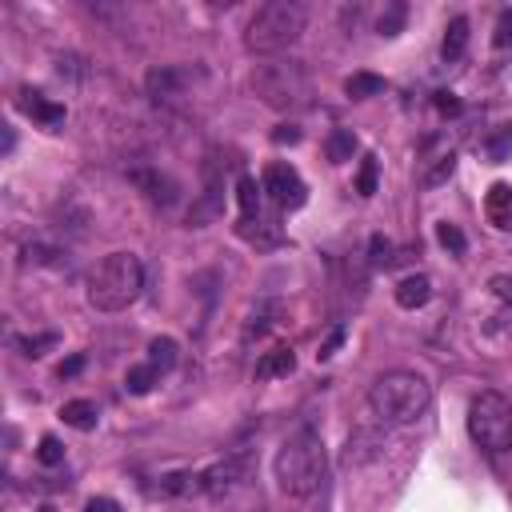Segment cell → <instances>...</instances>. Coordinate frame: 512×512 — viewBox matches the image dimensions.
<instances>
[{
  "label": "cell",
  "mask_w": 512,
  "mask_h": 512,
  "mask_svg": "<svg viewBox=\"0 0 512 512\" xmlns=\"http://www.w3.org/2000/svg\"><path fill=\"white\" fill-rule=\"evenodd\" d=\"M160 380V372L144 360V364H132L128 372H124V388L132 392V396H144V392H152V384Z\"/></svg>",
  "instance_id": "cell-25"
},
{
  "label": "cell",
  "mask_w": 512,
  "mask_h": 512,
  "mask_svg": "<svg viewBox=\"0 0 512 512\" xmlns=\"http://www.w3.org/2000/svg\"><path fill=\"white\" fill-rule=\"evenodd\" d=\"M56 256L60 252L48 248V244H24V264H60Z\"/></svg>",
  "instance_id": "cell-32"
},
{
  "label": "cell",
  "mask_w": 512,
  "mask_h": 512,
  "mask_svg": "<svg viewBox=\"0 0 512 512\" xmlns=\"http://www.w3.org/2000/svg\"><path fill=\"white\" fill-rule=\"evenodd\" d=\"M128 180H132L156 208H172V204L180 200V184H176L168 172H160V168H148V164L128 168Z\"/></svg>",
  "instance_id": "cell-10"
},
{
  "label": "cell",
  "mask_w": 512,
  "mask_h": 512,
  "mask_svg": "<svg viewBox=\"0 0 512 512\" xmlns=\"http://www.w3.org/2000/svg\"><path fill=\"white\" fill-rule=\"evenodd\" d=\"M436 108H440V112H460V100H456L452 92H436Z\"/></svg>",
  "instance_id": "cell-38"
},
{
  "label": "cell",
  "mask_w": 512,
  "mask_h": 512,
  "mask_svg": "<svg viewBox=\"0 0 512 512\" xmlns=\"http://www.w3.org/2000/svg\"><path fill=\"white\" fill-rule=\"evenodd\" d=\"M60 420L68 424V428H76V432H92L96 428V420H100V408H96V400H64L60 404Z\"/></svg>",
  "instance_id": "cell-19"
},
{
  "label": "cell",
  "mask_w": 512,
  "mask_h": 512,
  "mask_svg": "<svg viewBox=\"0 0 512 512\" xmlns=\"http://www.w3.org/2000/svg\"><path fill=\"white\" fill-rule=\"evenodd\" d=\"M220 212H224V184H220V176H216V172H208L200 200L188 208V228H204V224H208V220H216Z\"/></svg>",
  "instance_id": "cell-12"
},
{
  "label": "cell",
  "mask_w": 512,
  "mask_h": 512,
  "mask_svg": "<svg viewBox=\"0 0 512 512\" xmlns=\"http://www.w3.org/2000/svg\"><path fill=\"white\" fill-rule=\"evenodd\" d=\"M84 512H120V504H116L112 496H92V500L84 504Z\"/></svg>",
  "instance_id": "cell-35"
},
{
  "label": "cell",
  "mask_w": 512,
  "mask_h": 512,
  "mask_svg": "<svg viewBox=\"0 0 512 512\" xmlns=\"http://www.w3.org/2000/svg\"><path fill=\"white\" fill-rule=\"evenodd\" d=\"M352 152H356V136L348 128H336L328 136V160L332 164H344V160H352Z\"/></svg>",
  "instance_id": "cell-26"
},
{
  "label": "cell",
  "mask_w": 512,
  "mask_h": 512,
  "mask_svg": "<svg viewBox=\"0 0 512 512\" xmlns=\"http://www.w3.org/2000/svg\"><path fill=\"white\" fill-rule=\"evenodd\" d=\"M260 184L252 176H240L236 180V200H240V220H256L260 216Z\"/></svg>",
  "instance_id": "cell-22"
},
{
  "label": "cell",
  "mask_w": 512,
  "mask_h": 512,
  "mask_svg": "<svg viewBox=\"0 0 512 512\" xmlns=\"http://www.w3.org/2000/svg\"><path fill=\"white\" fill-rule=\"evenodd\" d=\"M36 460H40V464H60V460H64L60 440H56V436H44V440H40V448H36Z\"/></svg>",
  "instance_id": "cell-33"
},
{
  "label": "cell",
  "mask_w": 512,
  "mask_h": 512,
  "mask_svg": "<svg viewBox=\"0 0 512 512\" xmlns=\"http://www.w3.org/2000/svg\"><path fill=\"white\" fill-rule=\"evenodd\" d=\"M488 300H492V320L500 328H512V276H492L488 280Z\"/></svg>",
  "instance_id": "cell-17"
},
{
  "label": "cell",
  "mask_w": 512,
  "mask_h": 512,
  "mask_svg": "<svg viewBox=\"0 0 512 512\" xmlns=\"http://www.w3.org/2000/svg\"><path fill=\"white\" fill-rule=\"evenodd\" d=\"M252 92L272 112H296L312 100V72L296 56H272L252 68Z\"/></svg>",
  "instance_id": "cell-4"
},
{
  "label": "cell",
  "mask_w": 512,
  "mask_h": 512,
  "mask_svg": "<svg viewBox=\"0 0 512 512\" xmlns=\"http://www.w3.org/2000/svg\"><path fill=\"white\" fill-rule=\"evenodd\" d=\"M356 192H360V196H372V192H376V156H372V152L360 160V172H356Z\"/></svg>",
  "instance_id": "cell-30"
},
{
  "label": "cell",
  "mask_w": 512,
  "mask_h": 512,
  "mask_svg": "<svg viewBox=\"0 0 512 512\" xmlns=\"http://www.w3.org/2000/svg\"><path fill=\"white\" fill-rule=\"evenodd\" d=\"M344 92H348V100H368V96H380L384 92V80L372 76V72H352L344 80Z\"/></svg>",
  "instance_id": "cell-23"
},
{
  "label": "cell",
  "mask_w": 512,
  "mask_h": 512,
  "mask_svg": "<svg viewBox=\"0 0 512 512\" xmlns=\"http://www.w3.org/2000/svg\"><path fill=\"white\" fill-rule=\"evenodd\" d=\"M244 476H248V452H232V456L208 464L204 472H196V492L220 500V496H228L232 488H240Z\"/></svg>",
  "instance_id": "cell-8"
},
{
  "label": "cell",
  "mask_w": 512,
  "mask_h": 512,
  "mask_svg": "<svg viewBox=\"0 0 512 512\" xmlns=\"http://www.w3.org/2000/svg\"><path fill=\"white\" fill-rule=\"evenodd\" d=\"M476 148H480V156H484L488 164H504V160H512V124H496V128H488V132L476 140Z\"/></svg>",
  "instance_id": "cell-14"
},
{
  "label": "cell",
  "mask_w": 512,
  "mask_h": 512,
  "mask_svg": "<svg viewBox=\"0 0 512 512\" xmlns=\"http://www.w3.org/2000/svg\"><path fill=\"white\" fill-rule=\"evenodd\" d=\"M436 240L452 252V256H464V248H468V240H464V232L456 228V224H448V220H440L436 224Z\"/></svg>",
  "instance_id": "cell-28"
},
{
  "label": "cell",
  "mask_w": 512,
  "mask_h": 512,
  "mask_svg": "<svg viewBox=\"0 0 512 512\" xmlns=\"http://www.w3.org/2000/svg\"><path fill=\"white\" fill-rule=\"evenodd\" d=\"M80 368H84V356H72V360H64V364H60V368H56V376H60V380H64V376H76V372H80Z\"/></svg>",
  "instance_id": "cell-39"
},
{
  "label": "cell",
  "mask_w": 512,
  "mask_h": 512,
  "mask_svg": "<svg viewBox=\"0 0 512 512\" xmlns=\"http://www.w3.org/2000/svg\"><path fill=\"white\" fill-rule=\"evenodd\" d=\"M464 48H468V16H452L448 28H444V40H440V56H444V64L460 60Z\"/></svg>",
  "instance_id": "cell-20"
},
{
  "label": "cell",
  "mask_w": 512,
  "mask_h": 512,
  "mask_svg": "<svg viewBox=\"0 0 512 512\" xmlns=\"http://www.w3.org/2000/svg\"><path fill=\"white\" fill-rule=\"evenodd\" d=\"M204 72L192 64H160V68H152L148 76H144V88H148V96L152 100H160V104H168V100H180L188 88H192V80H200Z\"/></svg>",
  "instance_id": "cell-9"
},
{
  "label": "cell",
  "mask_w": 512,
  "mask_h": 512,
  "mask_svg": "<svg viewBox=\"0 0 512 512\" xmlns=\"http://www.w3.org/2000/svg\"><path fill=\"white\" fill-rule=\"evenodd\" d=\"M144 292V264L136 252H108L88 280V304L96 312H124Z\"/></svg>",
  "instance_id": "cell-5"
},
{
  "label": "cell",
  "mask_w": 512,
  "mask_h": 512,
  "mask_svg": "<svg viewBox=\"0 0 512 512\" xmlns=\"http://www.w3.org/2000/svg\"><path fill=\"white\" fill-rule=\"evenodd\" d=\"M16 104H20V112L28 116V120H36L40 128H60L64 124V104H56V100H48L44 92H36V88H20V96H16Z\"/></svg>",
  "instance_id": "cell-11"
},
{
  "label": "cell",
  "mask_w": 512,
  "mask_h": 512,
  "mask_svg": "<svg viewBox=\"0 0 512 512\" xmlns=\"http://www.w3.org/2000/svg\"><path fill=\"white\" fill-rule=\"evenodd\" d=\"M340 340H344V328H336V332H332V336L320 344V352H316V356H320V360H328V356L336 352V344H340Z\"/></svg>",
  "instance_id": "cell-37"
},
{
  "label": "cell",
  "mask_w": 512,
  "mask_h": 512,
  "mask_svg": "<svg viewBox=\"0 0 512 512\" xmlns=\"http://www.w3.org/2000/svg\"><path fill=\"white\" fill-rule=\"evenodd\" d=\"M452 172H456V152H452V148L428 152V156L420 160V184H424V188H436V184H444Z\"/></svg>",
  "instance_id": "cell-15"
},
{
  "label": "cell",
  "mask_w": 512,
  "mask_h": 512,
  "mask_svg": "<svg viewBox=\"0 0 512 512\" xmlns=\"http://www.w3.org/2000/svg\"><path fill=\"white\" fill-rule=\"evenodd\" d=\"M368 256H372V268H392L400 256H396V244L388 236H372L368 240Z\"/></svg>",
  "instance_id": "cell-27"
},
{
  "label": "cell",
  "mask_w": 512,
  "mask_h": 512,
  "mask_svg": "<svg viewBox=\"0 0 512 512\" xmlns=\"http://www.w3.org/2000/svg\"><path fill=\"white\" fill-rule=\"evenodd\" d=\"M304 24H308V8L296 4V0H268L252 12L248 28H244V48L256 52V56H280L288 52L300 36H304Z\"/></svg>",
  "instance_id": "cell-3"
},
{
  "label": "cell",
  "mask_w": 512,
  "mask_h": 512,
  "mask_svg": "<svg viewBox=\"0 0 512 512\" xmlns=\"http://www.w3.org/2000/svg\"><path fill=\"white\" fill-rule=\"evenodd\" d=\"M396 304L400 308H408V312H416V308H424L428 300H432V280L424 276V272H412V276H404L400 284H396Z\"/></svg>",
  "instance_id": "cell-13"
},
{
  "label": "cell",
  "mask_w": 512,
  "mask_h": 512,
  "mask_svg": "<svg viewBox=\"0 0 512 512\" xmlns=\"http://www.w3.org/2000/svg\"><path fill=\"white\" fill-rule=\"evenodd\" d=\"M52 344H56V332H40V336H28V340H20L24 356H44V348H52Z\"/></svg>",
  "instance_id": "cell-34"
},
{
  "label": "cell",
  "mask_w": 512,
  "mask_h": 512,
  "mask_svg": "<svg viewBox=\"0 0 512 512\" xmlns=\"http://www.w3.org/2000/svg\"><path fill=\"white\" fill-rule=\"evenodd\" d=\"M380 448H384V440L376 432H352L344 444V464H364V460L380 456Z\"/></svg>",
  "instance_id": "cell-21"
},
{
  "label": "cell",
  "mask_w": 512,
  "mask_h": 512,
  "mask_svg": "<svg viewBox=\"0 0 512 512\" xmlns=\"http://www.w3.org/2000/svg\"><path fill=\"white\" fill-rule=\"evenodd\" d=\"M484 212L492 220V228H512V184H492L484 196Z\"/></svg>",
  "instance_id": "cell-16"
},
{
  "label": "cell",
  "mask_w": 512,
  "mask_h": 512,
  "mask_svg": "<svg viewBox=\"0 0 512 512\" xmlns=\"http://www.w3.org/2000/svg\"><path fill=\"white\" fill-rule=\"evenodd\" d=\"M272 472H276L280 492H288V496H312V492L324 484V472H328L324 440H320L312 428L292 432V436L276 448Z\"/></svg>",
  "instance_id": "cell-2"
},
{
  "label": "cell",
  "mask_w": 512,
  "mask_h": 512,
  "mask_svg": "<svg viewBox=\"0 0 512 512\" xmlns=\"http://www.w3.org/2000/svg\"><path fill=\"white\" fill-rule=\"evenodd\" d=\"M432 404V384L412 368H392L376 376L368 388V408L384 428H408L416 424Z\"/></svg>",
  "instance_id": "cell-1"
},
{
  "label": "cell",
  "mask_w": 512,
  "mask_h": 512,
  "mask_svg": "<svg viewBox=\"0 0 512 512\" xmlns=\"http://www.w3.org/2000/svg\"><path fill=\"white\" fill-rule=\"evenodd\" d=\"M404 12H408L404 4H388V12H384V16H380V24H376V28H380V36H396V32H400V24H404Z\"/></svg>",
  "instance_id": "cell-31"
},
{
  "label": "cell",
  "mask_w": 512,
  "mask_h": 512,
  "mask_svg": "<svg viewBox=\"0 0 512 512\" xmlns=\"http://www.w3.org/2000/svg\"><path fill=\"white\" fill-rule=\"evenodd\" d=\"M492 48H496V52H508V48H512V8H500V12H496Z\"/></svg>",
  "instance_id": "cell-29"
},
{
  "label": "cell",
  "mask_w": 512,
  "mask_h": 512,
  "mask_svg": "<svg viewBox=\"0 0 512 512\" xmlns=\"http://www.w3.org/2000/svg\"><path fill=\"white\" fill-rule=\"evenodd\" d=\"M176 352H180V348H176V340H172V336H156V340L148 344V364L164 376V372L176 364Z\"/></svg>",
  "instance_id": "cell-24"
},
{
  "label": "cell",
  "mask_w": 512,
  "mask_h": 512,
  "mask_svg": "<svg viewBox=\"0 0 512 512\" xmlns=\"http://www.w3.org/2000/svg\"><path fill=\"white\" fill-rule=\"evenodd\" d=\"M260 188H264V192L272 196V204L284 208V212H292V208H300V204L308 200V184H304V176H300L292 164H284V160H276V164L264 168Z\"/></svg>",
  "instance_id": "cell-7"
},
{
  "label": "cell",
  "mask_w": 512,
  "mask_h": 512,
  "mask_svg": "<svg viewBox=\"0 0 512 512\" xmlns=\"http://www.w3.org/2000/svg\"><path fill=\"white\" fill-rule=\"evenodd\" d=\"M292 368H296L292 348H288V344H276V348H268V352L256 360V380H276V376H288Z\"/></svg>",
  "instance_id": "cell-18"
},
{
  "label": "cell",
  "mask_w": 512,
  "mask_h": 512,
  "mask_svg": "<svg viewBox=\"0 0 512 512\" xmlns=\"http://www.w3.org/2000/svg\"><path fill=\"white\" fill-rule=\"evenodd\" d=\"M468 436L484 452H508L512 448V400L504 392H480L468 404Z\"/></svg>",
  "instance_id": "cell-6"
},
{
  "label": "cell",
  "mask_w": 512,
  "mask_h": 512,
  "mask_svg": "<svg viewBox=\"0 0 512 512\" xmlns=\"http://www.w3.org/2000/svg\"><path fill=\"white\" fill-rule=\"evenodd\" d=\"M272 140H276V144H296V140H300V128H296V124H280V128L272 132Z\"/></svg>",
  "instance_id": "cell-36"
}]
</instances>
